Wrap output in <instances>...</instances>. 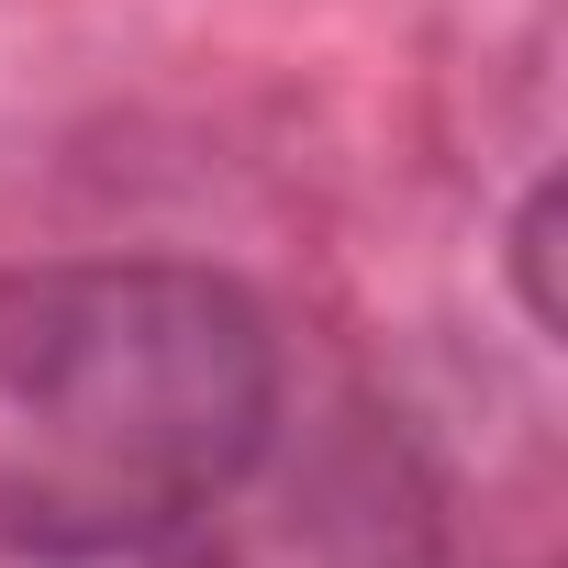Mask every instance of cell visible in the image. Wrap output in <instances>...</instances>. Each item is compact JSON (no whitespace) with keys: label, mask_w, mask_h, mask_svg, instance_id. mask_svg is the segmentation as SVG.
Instances as JSON below:
<instances>
[{"label":"cell","mask_w":568,"mask_h":568,"mask_svg":"<svg viewBox=\"0 0 568 568\" xmlns=\"http://www.w3.org/2000/svg\"><path fill=\"white\" fill-rule=\"evenodd\" d=\"M291 357L212 267L90 256L0 278V546L34 568L156 557L267 435Z\"/></svg>","instance_id":"6da1fadb"},{"label":"cell","mask_w":568,"mask_h":568,"mask_svg":"<svg viewBox=\"0 0 568 568\" xmlns=\"http://www.w3.org/2000/svg\"><path fill=\"white\" fill-rule=\"evenodd\" d=\"M156 557L168 568H457L446 490L368 390H324V402L278 390L245 468Z\"/></svg>","instance_id":"7a4b0ae2"},{"label":"cell","mask_w":568,"mask_h":568,"mask_svg":"<svg viewBox=\"0 0 568 568\" xmlns=\"http://www.w3.org/2000/svg\"><path fill=\"white\" fill-rule=\"evenodd\" d=\"M513 291H524V324L557 346V190H535L513 212Z\"/></svg>","instance_id":"3957f363"},{"label":"cell","mask_w":568,"mask_h":568,"mask_svg":"<svg viewBox=\"0 0 568 568\" xmlns=\"http://www.w3.org/2000/svg\"><path fill=\"white\" fill-rule=\"evenodd\" d=\"M0 568H34V557H12V546H0Z\"/></svg>","instance_id":"277c9868"}]
</instances>
